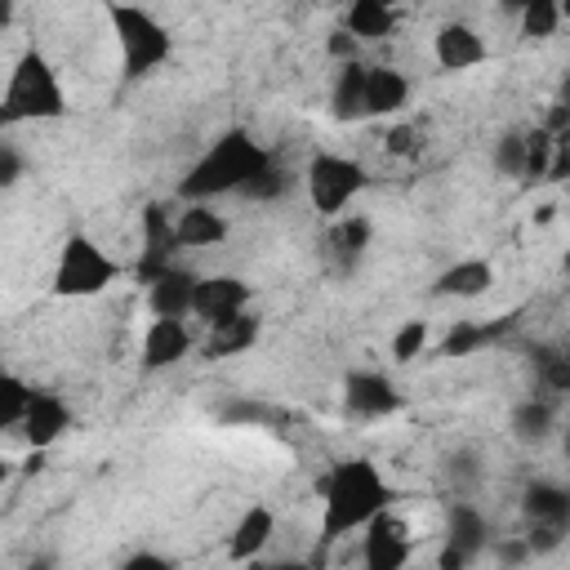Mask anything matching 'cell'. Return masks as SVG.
<instances>
[{
  "mask_svg": "<svg viewBox=\"0 0 570 570\" xmlns=\"http://www.w3.org/2000/svg\"><path fill=\"white\" fill-rule=\"evenodd\" d=\"M316 494L325 499V517H321V539L334 543L352 530H365L383 508H387V481L379 476V468L370 459H343L330 468V476L316 481Z\"/></svg>",
  "mask_w": 570,
  "mask_h": 570,
  "instance_id": "cell-1",
  "label": "cell"
},
{
  "mask_svg": "<svg viewBox=\"0 0 570 570\" xmlns=\"http://www.w3.org/2000/svg\"><path fill=\"white\" fill-rule=\"evenodd\" d=\"M267 160H272V151H263L245 129H227L187 169V178L178 183V196L183 200H209V196H223V191H240Z\"/></svg>",
  "mask_w": 570,
  "mask_h": 570,
  "instance_id": "cell-2",
  "label": "cell"
},
{
  "mask_svg": "<svg viewBox=\"0 0 570 570\" xmlns=\"http://www.w3.org/2000/svg\"><path fill=\"white\" fill-rule=\"evenodd\" d=\"M67 116V98L62 85L53 76V67L45 62V53L27 49L9 76L4 102H0V125H18V120H58Z\"/></svg>",
  "mask_w": 570,
  "mask_h": 570,
  "instance_id": "cell-3",
  "label": "cell"
},
{
  "mask_svg": "<svg viewBox=\"0 0 570 570\" xmlns=\"http://www.w3.org/2000/svg\"><path fill=\"white\" fill-rule=\"evenodd\" d=\"M107 18H111V31H116V40H120V62H125V76H129V80L156 71V67L174 53L169 31H165L147 9H138V4H111Z\"/></svg>",
  "mask_w": 570,
  "mask_h": 570,
  "instance_id": "cell-4",
  "label": "cell"
},
{
  "mask_svg": "<svg viewBox=\"0 0 570 570\" xmlns=\"http://www.w3.org/2000/svg\"><path fill=\"white\" fill-rule=\"evenodd\" d=\"M116 276H120V267L89 236H71L62 245V254H58V267H53V294L89 298V294H102Z\"/></svg>",
  "mask_w": 570,
  "mask_h": 570,
  "instance_id": "cell-5",
  "label": "cell"
},
{
  "mask_svg": "<svg viewBox=\"0 0 570 570\" xmlns=\"http://www.w3.org/2000/svg\"><path fill=\"white\" fill-rule=\"evenodd\" d=\"M365 187V169L347 156H312L307 165V196L316 205V214H343V205Z\"/></svg>",
  "mask_w": 570,
  "mask_h": 570,
  "instance_id": "cell-6",
  "label": "cell"
},
{
  "mask_svg": "<svg viewBox=\"0 0 570 570\" xmlns=\"http://www.w3.org/2000/svg\"><path fill=\"white\" fill-rule=\"evenodd\" d=\"M183 249V240H178V223L169 218V209L165 205H147L142 209V258H138V267H134V276H138V285H151L160 272H169Z\"/></svg>",
  "mask_w": 570,
  "mask_h": 570,
  "instance_id": "cell-7",
  "label": "cell"
},
{
  "mask_svg": "<svg viewBox=\"0 0 570 570\" xmlns=\"http://www.w3.org/2000/svg\"><path fill=\"white\" fill-rule=\"evenodd\" d=\"M361 561H365L370 570H401V566L410 561V525L383 508V512L365 525Z\"/></svg>",
  "mask_w": 570,
  "mask_h": 570,
  "instance_id": "cell-8",
  "label": "cell"
},
{
  "mask_svg": "<svg viewBox=\"0 0 570 570\" xmlns=\"http://www.w3.org/2000/svg\"><path fill=\"white\" fill-rule=\"evenodd\" d=\"M245 303H249V285H245L240 276H205V281H196V303H191V312H196L205 325H214V321H227V316L245 312Z\"/></svg>",
  "mask_w": 570,
  "mask_h": 570,
  "instance_id": "cell-9",
  "label": "cell"
},
{
  "mask_svg": "<svg viewBox=\"0 0 570 570\" xmlns=\"http://www.w3.org/2000/svg\"><path fill=\"white\" fill-rule=\"evenodd\" d=\"M343 401H347L352 414H365V419H383V414H396V410H401V392H396L383 374H374V370L347 374Z\"/></svg>",
  "mask_w": 570,
  "mask_h": 570,
  "instance_id": "cell-10",
  "label": "cell"
},
{
  "mask_svg": "<svg viewBox=\"0 0 570 570\" xmlns=\"http://www.w3.org/2000/svg\"><path fill=\"white\" fill-rule=\"evenodd\" d=\"M191 347V334L178 316H156L142 334V365L147 370H165V365H178Z\"/></svg>",
  "mask_w": 570,
  "mask_h": 570,
  "instance_id": "cell-11",
  "label": "cell"
},
{
  "mask_svg": "<svg viewBox=\"0 0 570 570\" xmlns=\"http://www.w3.org/2000/svg\"><path fill=\"white\" fill-rule=\"evenodd\" d=\"M196 281L200 276H191V272H183L178 263L169 267V272H160L151 285H147V303H151V312L156 316H187L191 312V303H196Z\"/></svg>",
  "mask_w": 570,
  "mask_h": 570,
  "instance_id": "cell-12",
  "label": "cell"
},
{
  "mask_svg": "<svg viewBox=\"0 0 570 570\" xmlns=\"http://www.w3.org/2000/svg\"><path fill=\"white\" fill-rule=\"evenodd\" d=\"M67 428H71V414H67L62 396H53V392H36V396H31V410H27V419H22V436L31 441V450L53 445Z\"/></svg>",
  "mask_w": 570,
  "mask_h": 570,
  "instance_id": "cell-13",
  "label": "cell"
},
{
  "mask_svg": "<svg viewBox=\"0 0 570 570\" xmlns=\"http://www.w3.org/2000/svg\"><path fill=\"white\" fill-rule=\"evenodd\" d=\"M436 62L445 71H468V67L485 62V40L463 22H445L436 31Z\"/></svg>",
  "mask_w": 570,
  "mask_h": 570,
  "instance_id": "cell-14",
  "label": "cell"
},
{
  "mask_svg": "<svg viewBox=\"0 0 570 570\" xmlns=\"http://www.w3.org/2000/svg\"><path fill=\"white\" fill-rule=\"evenodd\" d=\"M521 512L530 525H561L566 530L570 525V490H561L552 481H534L521 494Z\"/></svg>",
  "mask_w": 570,
  "mask_h": 570,
  "instance_id": "cell-15",
  "label": "cell"
},
{
  "mask_svg": "<svg viewBox=\"0 0 570 570\" xmlns=\"http://www.w3.org/2000/svg\"><path fill=\"white\" fill-rule=\"evenodd\" d=\"M258 343V316L249 312H236L227 321H214L209 334H205V356H236V352H249Z\"/></svg>",
  "mask_w": 570,
  "mask_h": 570,
  "instance_id": "cell-16",
  "label": "cell"
},
{
  "mask_svg": "<svg viewBox=\"0 0 570 570\" xmlns=\"http://www.w3.org/2000/svg\"><path fill=\"white\" fill-rule=\"evenodd\" d=\"M272 534H276V517H272V508H249V512L236 521L232 539H227V557H232V561H254V557L267 548Z\"/></svg>",
  "mask_w": 570,
  "mask_h": 570,
  "instance_id": "cell-17",
  "label": "cell"
},
{
  "mask_svg": "<svg viewBox=\"0 0 570 570\" xmlns=\"http://www.w3.org/2000/svg\"><path fill=\"white\" fill-rule=\"evenodd\" d=\"M410 98V80L396 67H370L365 76V116H392L396 107H405Z\"/></svg>",
  "mask_w": 570,
  "mask_h": 570,
  "instance_id": "cell-18",
  "label": "cell"
},
{
  "mask_svg": "<svg viewBox=\"0 0 570 570\" xmlns=\"http://www.w3.org/2000/svg\"><path fill=\"white\" fill-rule=\"evenodd\" d=\"M490 285H494V272H490L485 258H463V263H454V267H445L436 276V294L441 298H481Z\"/></svg>",
  "mask_w": 570,
  "mask_h": 570,
  "instance_id": "cell-19",
  "label": "cell"
},
{
  "mask_svg": "<svg viewBox=\"0 0 570 570\" xmlns=\"http://www.w3.org/2000/svg\"><path fill=\"white\" fill-rule=\"evenodd\" d=\"M174 223H178V240H183V249H205V245H218V240L227 236L223 214H214L205 200H191Z\"/></svg>",
  "mask_w": 570,
  "mask_h": 570,
  "instance_id": "cell-20",
  "label": "cell"
},
{
  "mask_svg": "<svg viewBox=\"0 0 570 570\" xmlns=\"http://www.w3.org/2000/svg\"><path fill=\"white\" fill-rule=\"evenodd\" d=\"M343 27H347L356 40H383V36H392V27H396V9L383 4V0H352Z\"/></svg>",
  "mask_w": 570,
  "mask_h": 570,
  "instance_id": "cell-21",
  "label": "cell"
},
{
  "mask_svg": "<svg viewBox=\"0 0 570 570\" xmlns=\"http://www.w3.org/2000/svg\"><path fill=\"white\" fill-rule=\"evenodd\" d=\"M365 76H370V67L343 62V71H338V80H334V98H330L334 120H356V116H365Z\"/></svg>",
  "mask_w": 570,
  "mask_h": 570,
  "instance_id": "cell-22",
  "label": "cell"
},
{
  "mask_svg": "<svg viewBox=\"0 0 570 570\" xmlns=\"http://www.w3.org/2000/svg\"><path fill=\"white\" fill-rule=\"evenodd\" d=\"M365 245H370V223H365L361 214L338 218V223L330 227V254H334V263H338L343 272L356 267V258L365 254Z\"/></svg>",
  "mask_w": 570,
  "mask_h": 570,
  "instance_id": "cell-23",
  "label": "cell"
},
{
  "mask_svg": "<svg viewBox=\"0 0 570 570\" xmlns=\"http://www.w3.org/2000/svg\"><path fill=\"white\" fill-rule=\"evenodd\" d=\"M445 534H450L454 548H463L468 557H476L481 543H485V521H481V512H476L472 503H454V508H450V525H445Z\"/></svg>",
  "mask_w": 570,
  "mask_h": 570,
  "instance_id": "cell-24",
  "label": "cell"
},
{
  "mask_svg": "<svg viewBox=\"0 0 570 570\" xmlns=\"http://www.w3.org/2000/svg\"><path fill=\"white\" fill-rule=\"evenodd\" d=\"M512 321H499V325H476V321H459L450 334H445V343H441V356H468V352H476L481 343H490V338H499L503 330H508Z\"/></svg>",
  "mask_w": 570,
  "mask_h": 570,
  "instance_id": "cell-25",
  "label": "cell"
},
{
  "mask_svg": "<svg viewBox=\"0 0 570 570\" xmlns=\"http://www.w3.org/2000/svg\"><path fill=\"white\" fill-rule=\"evenodd\" d=\"M31 396H36V387H27L18 374H4L0 379V423L4 428H22V419L31 410Z\"/></svg>",
  "mask_w": 570,
  "mask_h": 570,
  "instance_id": "cell-26",
  "label": "cell"
},
{
  "mask_svg": "<svg viewBox=\"0 0 570 570\" xmlns=\"http://www.w3.org/2000/svg\"><path fill=\"white\" fill-rule=\"evenodd\" d=\"M548 428H552V405H548V401H521V405L512 410V432H517L521 441H543Z\"/></svg>",
  "mask_w": 570,
  "mask_h": 570,
  "instance_id": "cell-27",
  "label": "cell"
},
{
  "mask_svg": "<svg viewBox=\"0 0 570 570\" xmlns=\"http://www.w3.org/2000/svg\"><path fill=\"white\" fill-rule=\"evenodd\" d=\"M534 374L548 392H570V352L561 347H539L534 352Z\"/></svg>",
  "mask_w": 570,
  "mask_h": 570,
  "instance_id": "cell-28",
  "label": "cell"
},
{
  "mask_svg": "<svg viewBox=\"0 0 570 570\" xmlns=\"http://www.w3.org/2000/svg\"><path fill=\"white\" fill-rule=\"evenodd\" d=\"M557 22H561V4L557 0H530L521 9V36H530V40H548L557 31Z\"/></svg>",
  "mask_w": 570,
  "mask_h": 570,
  "instance_id": "cell-29",
  "label": "cell"
},
{
  "mask_svg": "<svg viewBox=\"0 0 570 570\" xmlns=\"http://www.w3.org/2000/svg\"><path fill=\"white\" fill-rule=\"evenodd\" d=\"M552 147H557V134L552 129H530L525 134V178H548L552 169Z\"/></svg>",
  "mask_w": 570,
  "mask_h": 570,
  "instance_id": "cell-30",
  "label": "cell"
},
{
  "mask_svg": "<svg viewBox=\"0 0 570 570\" xmlns=\"http://www.w3.org/2000/svg\"><path fill=\"white\" fill-rule=\"evenodd\" d=\"M285 187H289V174H285L276 160H267V165L240 187V196H249V200H276Z\"/></svg>",
  "mask_w": 570,
  "mask_h": 570,
  "instance_id": "cell-31",
  "label": "cell"
},
{
  "mask_svg": "<svg viewBox=\"0 0 570 570\" xmlns=\"http://www.w3.org/2000/svg\"><path fill=\"white\" fill-rule=\"evenodd\" d=\"M423 347H428V321H405V325L392 334V361H396V365H410Z\"/></svg>",
  "mask_w": 570,
  "mask_h": 570,
  "instance_id": "cell-32",
  "label": "cell"
},
{
  "mask_svg": "<svg viewBox=\"0 0 570 570\" xmlns=\"http://www.w3.org/2000/svg\"><path fill=\"white\" fill-rule=\"evenodd\" d=\"M494 165L508 178H525V134H503L494 147Z\"/></svg>",
  "mask_w": 570,
  "mask_h": 570,
  "instance_id": "cell-33",
  "label": "cell"
},
{
  "mask_svg": "<svg viewBox=\"0 0 570 570\" xmlns=\"http://www.w3.org/2000/svg\"><path fill=\"white\" fill-rule=\"evenodd\" d=\"M383 147H387L392 156H414V151H419V129H414V125H392L387 138H383Z\"/></svg>",
  "mask_w": 570,
  "mask_h": 570,
  "instance_id": "cell-34",
  "label": "cell"
},
{
  "mask_svg": "<svg viewBox=\"0 0 570 570\" xmlns=\"http://www.w3.org/2000/svg\"><path fill=\"white\" fill-rule=\"evenodd\" d=\"M330 53H334V58H343V62H356L361 40H356L347 27H338V31H330Z\"/></svg>",
  "mask_w": 570,
  "mask_h": 570,
  "instance_id": "cell-35",
  "label": "cell"
},
{
  "mask_svg": "<svg viewBox=\"0 0 570 570\" xmlns=\"http://www.w3.org/2000/svg\"><path fill=\"white\" fill-rule=\"evenodd\" d=\"M561 525H530V534H525V543H530V552H552L557 543H561Z\"/></svg>",
  "mask_w": 570,
  "mask_h": 570,
  "instance_id": "cell-36",
  "label": "cell"
},
{
  "mask_svg": "<svg viewBox=\"0 0 570 570\" xmlns=\"http://www.w3.org/2000/svg\"><path fill=\"white\" fill-rule=\"evenodd\" d=\"M223 419H227V423H254V419H267V410L254 405V401H232V405L223 410Z\"/></svg>",
  "mask_w": 570,
  "mask_h": 570,
  "instance_id": "cell-37",
  "label": "cell"
},
{
  "mask_svg": "<svg viewBox=\"0 0 570 570\" xmlns=\"http://www.w3.org/2000/svg\"><path fill=\"white\" fill-rule=\"evenodd\" d=\"M18 174H22V160H18V151L4 142V147H0V183H4V187H13V183H18Z\"/></svg>",
  "mask_w": 570,
  "mask_h": 570,
  "instance_id": "cell-38",
  "label": "cell"
},
{
  "mask_svg": "<svg viewBox=\"0 0 570 570\" xmlns=\"http://www.w3.org/2000/svg\"><path fill=\"white\" fill-rule=\"evenodd\" d=\"M125 570H169V561L156 557V552H134V557L125 561Z\"/></svg>",
  "mask_w": 570,
  "mask_h": 570,
  "instance_id": "cell-39",
  "label": "cell"
},
{
  "mask_svg": "<svg viewBox=\"0 0 570 570\" xmlns=\"http://www.w3.org/2000/svg\"><path fill=\"white\" fill-rule=\"evenodd\" d=\"M543 129H552V134H561V129H570V102H557V107L548 111V120H543Z\"/></svg>",
  "mask_w": 570,
  "mask_h": 570,
  "instance_id": "cell-40",
  "label": "cell"
},
{
  "mask_svg": "<svg viewBox=\"0 0 570 570\" xmlns=\"http://www.w3.org/2000/svg\"><path fill=\"white\" fill-rule=\"evenodd\" d=\"M463 561H472V557H468V552H463V548H454V543H450V548H445V552H441V570H459V566H463Z\"/></svg>",
  "mask_w": 570,
  "mask_h": 570,
  "instance_id": "cell-41",
  "label": "cell"
},
{
  "mask_svg": "<svg viewBox=\"0 0 570 570\" xmlns=\"http://www.w3.org/2000/svg\"><path fill=\"white\" fill-rule=\"evenodd\" d=\"M525 552H530V543H503V548H499V557H503V561H521Z\"/></svg>",
  "mask_w": 570,
  "mask_h": 570,
  "instance_id": "cell-42",
  "label": "cell"
},
{
  "mask_svg": "<svg viewBox=\"0 0 570 570\" xmlns=\"http://www.w3.org/2000/svg\"><path fill=\"white\" fill-rule=\"evenodd\" d=\"M9 18H13V0H0V22L9 27Z\"/></svg>",
  "mask_w": 570,
  "mask_h": 570,
  "instance_id": "cell-43",
  "label": "cell"
},
{
  "mask_svg": "<svg viewBox=\"0 0 570 570\" xmlns=\"http://www.w3.org/2000/svg\"><path fill=\"white\" fill-rule=\"evenodd\" d=\"M552 214H557L552 205H539V209H534V218H539V223H552Z\"/></svg>",
  "mask_w": 570,
  "mask_h": 570,
  "instance_id": "cell-44",
  "label": "cell"
},
{
  "mask_svg": "<svg viewBox=\"0 0 570 570\" xmlns=\"http://www.w3.org/2000/svg\"><path fill=\"white\" fill-rule=\"evenodd\" d=\"M499 4H503V9H512V13H521V9L530 4V0H499Z\"/></svg>",
  "mask_w": 570,
  "mask_h": 570,
  "instance_id": "cell-45",
  "label": "cell"
},
{
  "mask_svg": "<svg viewBox=\"0 0 570 570\" xmlns=\"http://www.w3.org/2000/svg\"><path fill=\"white\" fill-rule=\"evenodd\" d=\"M561 102H570V71H566V80H561Z\"/></svg>",
  "mask_w": 570,
  "mask_h": 570,
  "instance_id": "cell-46",
  "label": "cell"
},
{
  "mask_svg": "<svg viewBox=\"0 0 570 570\" xmlns=\"http://www.w3.org/2000/svg\"><path fill=\"white\" fill-rule=\"evenodd\" d=\"M561 4V18H570V0H557Z\"/></svg>",
  "mask_w": 570,
  "mask_h": 570,
  "instance_id": "cell-47",
  "label": "cell"
},
{
  "mask_svg": "<svg viewBox=\"0 0 570 570\" xmlns=\"http://www.w3.org/2000/svg\"><path fill=\"white\" fill-rule=\"evenodd\" d=\"M566 454H570V432H566Z\"/></svg>",
  "mask_w": 570,
  "mask_h": 570,
  "instance_id": "cell-48",
  "label": "cell"
},
{
  "mask_svg": "<svg viewBox=\"0 0 570 570\" xmlns=\"http://www.w3.org/2000/svg\"><path fill=\"white\" fill-rule=\"evenodd\" d=\"M383 4H401V0H383Z\"/></svg>",
  "mask_w": 570,
  "mask_h": 570,
  "instance_id": "cell-49",
  "label": "cell"
},
{
  "mask_svg": "<svg viewBox=\"0 0 570 570\" xmlns=\"http://www.w3.org/2000/svg\"><path fill=\"white\" fill-rule=\"evenodd\" d=\"M566 272H570V254H566Z\"/></svg>",
  "mask_w": 570,
  "mask_h": 570,
  "instance_id": "cell-50",
  "label": "cell"
}]
</instances>
